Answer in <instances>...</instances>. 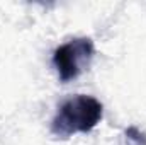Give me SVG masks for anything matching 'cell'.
<instances>
[{"instance_id":"6da1fadb","label":"cell","mask_w":146,"mask_h":145,"mask_svg":"<svg viewBox=\"0 0 146 145\" xmlns=\"http://www.w3.org/2000/svg\"><path fill=\"white\" fill-rule=\"evenodd\" d=\"M104 116L102 103L87 94L65 99L51 121V133L56 138H70L75 133L92 132Z\"/></svg>"},{"instance_id":"7a4b0ae2","label":"cell","mask_w":146,"mask_h":145,"mask_svg":"<svg viewBox=\"0 0 146 145\" xmlns=\"http://www.w3.org/2000/svg\"><path fill=\"white\" fill-rule=\"evenodd\" d=\"M95 55V44L90 38H73L53 51V67L60 82L66 84L85 72Z\"/></svg>"},{"instance_id":"3957f363","label":"cell","mask_w":146,"mask_h":145,"mask_svg":"<svg viewBox=\"0 0 146 145\" xmlns=\"http://www.w3.org/2000/svg\"><path fill=\"white\" fill-rule=\"evenodd\" d=\"M121 145H146V133L136 126H127L122 132V144Z\"/></svg>"}]
</instances>
